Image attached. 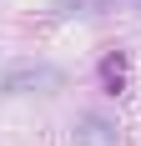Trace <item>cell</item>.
<instances>
[{
    "mask_svg": "<svg viewBox=\"0 0 141 146\" xmlns=\"http://www.w3.org/2000/svg\"><path fill=\"white\" fill-rule=\"evenodd\" d=\"M61 76L51 71V66H15L10 76H5V91H30V86H56Z\"/></svg>",
    "mask_w": 141,
    "mask_h": 146,
    "instance_id": "7a4b0ae2",
    "label": "cell"
},
{
    "mask_svg": "<svg viewBox=\"0 0 141 146\" xmlns=\"http://www.w3.org/2000/svg\"><path fill=\"white\" fill-rule=\"evenodd\" d=\"M76 146H116V126L91 111V116L76 121Z\"/></svg>",
    "mask_w": 141,
    "mask_h": 146,
    "instance_id": "6da1fadb",
    "label": "cell"
}]
</instances>
